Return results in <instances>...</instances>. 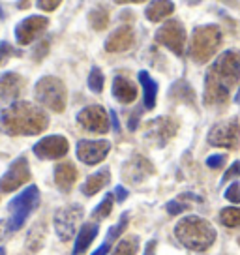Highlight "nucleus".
<instances>
[{"label": "nucleus", "mask_w": 240, "mask_h": 255, "mask_svg": "<svg viewBox=\"0 0 240 255\" xmlns=\"http://www.w3.org/2000/svg\"><path fill=\"white\" fill-rule=\"evenodd\" d=\"M240 81V51H224L212 62L205 75L203 102L208 107L225 105L231 98L233 87Z\"/></svg>", "instance_id": "obj_1"}, {"label": "nucleus", "mask_w": 240, "mask_h": 255, "mask_svg": "<svg viewBox=\"0 0 240 255\" xmlns=\"http://www.w3.org/2000/svg\"><path fill=\"white\" fill-rule=\"evenodd\" d=\"M47 126V113L30 102H13L0 113V129L6 135H38Z\"/></svg>", "instance_id": "obj_2"}, {"label": "nucleus", "mask_w": 240, "mask_h": 255, "mask_svg": "<svg viewBox=\"0 0 240 255\" xmlns=\"http://www.w3.org/2000/svg\"><path fill=\"white\" fill-rule=\"evenodd\" d=\"M175 237L192 252H205L214 244L216 229L199 216H186L175 225Z\"/></svg>", "instance_id": "obj_3"}, {"label": "nucleus", "mask_w": 240, "mask_h": 255, "mask_svg": "<svg viewBox=\"0 0 240 255\" xmlns=\"http://www.w3.org/2000/svg\"><path fill=\"white\" fill-rule=\"evenodd\" d=\"M222 45V30L218 24H201L195 26L190 41L188 55L193 62L205 64L216 55L218 47Z\"/></svg>", "instance_id": "obj_4"}, {"label": "nucleus", "mask_w": 240, "mask_h": 255, "mask_svg": "<svg viewBox=\"0 0 240 255\" xmlns=\"http://www.w3.org/2000/svg\"><path fill=\"white\" fill-rule=\"evenodd\" d=\"M40 205V190H38V186H28V188H24L19 195H15L13 199L8 203V212H9V218H8V231L9 233H15L19 231L21 227H23V223L30 218L34 210L38 208Z\"/></svg>", "instance_id": "obj_5"}, {"label": "nucleus", "mask_w": 240, "mask_h": 255, "mask_svg": "<svg viewBox=\"0 0 240 255\" xmlns=\"http://www.w3.org/2000/svg\"><path fill=\"white\" fill-rule=\"evenodd\" d=\"M34 96L38 104L51 109L53 113H62L66 109L68 92H66L64 83L58 77H53V75L41 77L34 87Z\"/></svg>", "instance_id": "obj_6"}, {"label": "nucleus", "mask_w": 240, "mask_h": 255, "mask_svg": "<svg viewBox=\"0 0 240 255\" xmlns=\"http://www.w3.org/2000/svg\"><path fill=\"white\" fill-rule=\"evenodd\" d=\"M156 43H160L169 51H173L176 56H182L186 51V28L184 24L178 19H167L161 24L156 36H154Z\"/></svg>", "instance_id": "obj_7"}, {"label": "nucleus", "mask_w": 240, "mask_h": 255, "mask_svg": "<svg viewBox=\"0 0 240 255\" xmlns=\"http://www.w3.org/2000/svg\"><path fill=\"white\" fill-rule=\"evenodd\" d=\"M208 144L212 146H222V148H229L235 150L240 144V126L237 119H229L224 122H218L210 128L207 137Z\"/></svg>", "instance_id": "obj_8"}, {"label": "nucleus", "mask_w": 240, "mask_h": 255, "mask_svg": "<svg viewBox=\"0 0 240 255\" xmlns=\"http://www.w3.org/2000/svg\"><path fill=\"white\" fill-rule=\"evenodd\" d=\"M83 216H85V210H83V207L77 205V203L58 208L55 214V220H53V222H55V233L58 235V239L68 240V239H72V237H75Z\"/></svg>", "instance_id": "obj_9"}, {"label": "nucleus", "mask_w": 240, "mask_h": 255, "mask_svg": "<svg viewBox=\"0 0 240 255\" xmlns=\"http://www.w3.org/2000/svg\"><path fill=\"white\" fill-rule=\"evenodd\" d=\"M28 180H30L28 159L26 156H19L9 163L6 173L0 176V193H11V191L19 190Z\"/></svg>", "instance_id": "obj_10"}, {"label": "nucleus", "mask_w": 240, "mask_h": 255, "mask_svg": "<svg viewBox=\"0 0 240 255\" xmlns=\"http://www.w3.org/2000/svg\"><path fill=\"white\" fill-rule=\"evenodd\" d=\"M77 122L88 133H107L109 131V115L102 105H88L77 113Z\"/></svg>", "instance_id": "obj_11"}, {"label": "nucleus", "mask_w": 240, "mask_h": 255, "mask_svg": "<svg viewBox=\"0 0 240 255\" xmlns=\"http://www.w3.org/2000/svg\"><path fill=\"white\" fill-rule=\"evenodd\" d=\"M49 26V19L43 15H30L19 21L15 26V41L19 45H30Z\"/></svg>", "instance_id": "obj_12"}, {"label": "nucleus", "mask_w": 240, "mask_h": 255, "mask_svg": "<svg viewBox=\"0 0 240 255\" xmlns=\"http://www.w3.org/2000/svg\"><path fill=\"white\" fill-rule=\"evenodd\" d=\"M109 152H111V143L105 139H98V141L81 139L77 143V158L87 165H98L100 161L107 158Z\"/></svg>", "instance_id": "obj_13"}, {"label": "nucleus", "mask_w": 240, "mask_h": 255, "mask_svg": "<svg viewBox=\"0 0 240 255\" xmlns=\"http://www.w3.org/2000/svg\"><path fill=\"white\" fill-rule=\"evenodd\" d=\"M34 154L40 159H60L70 150V143L64 135H47L34 144Z\"/></svg>", "instance_id": "obj_14"}, {"label": "nucleus", "mask_w": 240, "mask_h": 255, "mask_svg": "<svg viewBox=\"0 0 240 255\" xmlns=\"http://www.w3.org/2000/svg\"><path fill=\"white\" fill-rule=\"evenodd\" d=\"M176 131L175 120L167 119V117H160V119H154L146 124V139L152 141L156 146H165V144L173 139Z\"/></svg>", "instance_id": "obj_15"}, {"label": "nucleus", "mask_w": 240, "mask_h": 255, "mask_svg": "<svg viewBox=\"0 0 240 255\" xmlns=\"http://www.w3.org/2000/svg\"><path fill=\"white\" fill-rule=\"evenodd\" d=\"M135 43V32L129 24H122L117 30H113L105 40V51L107 53H124L133 47Z\"/></svg>", "instance_id": "obj_16"}, {"label": "nucleus", "mask_w": 240, "mask_h": 255, "mask_svg": "<svg viewBox=\"0 0 240 255\" xmlns=\"http://www.w3.org/2000/svg\"><path fill=\"white\" fill-rule=\"evenodd\" d=\"M24 87L23 77L15 72H6L0 75V102L8 104V102H15L21 90Z\"/></svg>", "instance_id": "obj_17"}, {"label": "nucleus", "mask_w": 240, "mask_h": 255, "mask_svg": "<svg viewBox=\"0 0 240 255\" xmlns=\"http://www.w3.org/2000/svg\"><path fill=\"white\" fill-rule=\"evenodd\" d=\"M152 173H154V169H152V165H150V161L141 158V156H133V158L124 165V171H122L124 178L131 180L133 184H139L148 175H152Z\"/></svg>", "instance_id": "obj_18"}, {"label": "nucleus", "mask_w": 240, "mask_h": 255, "mask_svg": "<svg viewBox=\"0 0 240 255\" xmlns=\"http://www.w3.org/2000/svg\"><path fill=\"white\" fill-rule=\"evenodd\" d=\"M111 92H113V98L124 105L133 104L137 98V87L128 79V77H124V75H117V77L113 79Z\"/></svg>", "instance_id": "obj_19"}, {"label": "nucleus", "mask_w": 240, "mask_h": 255, "mask_svg": "<svg viewBox=\"0 0 240 255\" xmlns=\"http://www.w3.org/2000/svg\"><path fill=\"white\" fill-rule=\"evenodd\" d=\"M98 233H100V225H98V223H94V222L83 223L79 233H77V237H75V244H73L72 255L85 254L88 250V246H90V244L94 242V239L98 237Z\"/></svg>", "instance_id": "obj_20"}, {"label": "nucleus", "mask_w": 240, "mask_h": 255, "mask_svg": "<svg viewBox=\"0 0 240 255\" xmlns=\"http://www.w3.org/2000/svg\"><path fill=\"white\" fill-rule=\"evenodd\" d=\"M77 180V169L72 161L58 163L55 167V184L60 191H70Z\"/></svg>", "instance_id": "obj_21"}, {"label": "nucleus", "mask_w": 240, "mask_h": 255, "mask_svg": "<svg viewBox=\"0 0 240 255\" xmlns=\"http://www.w3.org/2000/svg\"><path fill=\"white\" fill-rule=\"evenodd\" d=\"M109 180H111V171L107 167L100 169V171H96V173H92V175L88 176L87 180L83 182V186H81V191L87 195V197H92L94 193H98V191H102L109 184Z\"/></svg>", "instance_id": "obj_22"}, {"label": "nucleus", "mask_w": 240, "mask_h": 255, "mask_svg": "<svg viewBox=\"0 0 240 255\" xmlns=\"http://www.w3.org/2000/svg\"><path fill=\"white\" fill-rule=\"evenodd\" d=\"M175 11V4L171 0H152L146 8H144V17L150 23H158L163 21L165 17H169Z\"/></svg>", "instance_id": "obj_23"}, {"label": "nucleus", "mask_w": 240, "mask_h": 255, "mask_svg": "<svg viewBox=\"0 0 240 255\" xmlns=\"http://www.w3.org/2000/svg\"><path fill=\"white\" fill-rule=\"evenodd\" d=\"M139 83H141V87H143V107L144 109H154V105H156V98H158V83L150 77V73L141 70L139 72Z\"/></svg>", "instance_id": "obj_24"}, {"label": "nucleus", "mask_w": 240, "mask_h": 255, "mask_svg": "<svg viewBox=\"0 0 240 255\" xmlns=\"http://www.w3.org/2000/svg\"><path fill=\"white\" fill-rule=\"evenodd\" d=\"M109 21H111V13H109V6L105 4H98L88 11V23L94 30H105L109 26Z\"/></svg>", "instance_id": "obj_25"}, {"label": "nucleus", "mask_w": 240, "mask_h": 255, "mask_svg": "<svg viewBox=\"0 0 240 255\" xmlns=\"http://www.w3.org/2000/svg\"><path fill=\"white\" fill-rule=\"evenodd\" d=\"M139 250V239L137 237H126L115 246L111 255H135Z\"/></svg>", "instance_id": "obj_26"}, {"label": "nucleus", "mask_w": 240, "mask_h": 255, "mask_svg": "<svg viewBox=\"0 0 240 255\" xmlns=\"http://www.w3.org/2000/svg\"><path fill=\"white\" fill-rule=\"evenodd\" d=\"M220 222L224 223L225 227H240V208L237 207H227L222 208L220 212Z\"/></svg>", "instance_id": "obj_27"}, {"label": "nucleus", "mask_w": 240, "mask_h": 255, "mask_svg": "<svg viewBox=\"0 0 240 255\" xmlns=\"http://www.w3.org/2000/svg\"><path fill=\"white\" fill-rule=\"evenodd\" d=\"M113 203H115V195L107 193L104 197V201L92 210V218L94 220H105V218H109V214L113 212Z\"/></svg>", "instance_id": "obj_28"}, {"label": "nucleus", "mask_w": 240, "mask_h": 255, "mask_svg": "<svg viewBox=\"0 0 240 255\" xmlns=\"http://www.w3.org/2000/svg\"><path fill=\"white\" fill-rule=\"evenodd\" d=\"M104 85H105L104 72H102L98 66H94V68L90 70V75H88V88H90L92 92L100 94V92L104 90Z\"/></svg>", "instance_id": "obj_29"}, {"label": "nucleus", "mask_w": 240, "mask_h": 255, "mask_svg": "<svg viewBox=\"0 0 240 255\" xmlns=\"http://www.w3.org/2000/svg\"><path fill=\"white\" fill-rule=\"evenodd\" d=\"M128 220H129V214L128 212H124V214L120 216L119 223L113 225L111 229L107 231V240H117L119 237H122L124 231H126V227H128Z\"/></svg>", "instance_id": "obj_30"}, {"label": "nucleus", "mask_w": 240, "mask_h": 255, "mask_svg": "<svg viewBox=\"0 0 240 255\" xmlns=\"http://www.w3.org/2000/svg\"><path fill=\"white\" fill-rule=\"evenodd\" d=\"M178 83H180V88H182V92H178L176 88L171 87V98H182V102H188V98H190V100L193 102V98H195V96H193L192 87H190V85H186L184 81H178Z\"/></svg>", "instance_id": "obj_31"}, {"label": "nucleus", "mask_w": 240, "mask_h": 255, "mask_svg": "<svg viewBox=\"0 0 240 255\" xmlns=\"http://www.w3.org/2000/svg\"><path fill=\"white\" fill-rule=\"evenodd\" d=\"M225 199L233 203V205H239L240 203V182L233 180V184H229V188L225 190Z\"/></svg>", "instance_id": "obj_32"}, {"label": "nucleus", "mask_w": 240, "mask_h": 255, "mask_svg": "<svg viewBox=\"0 0 240 255\" xmlns=\"http://www.w3.org/2000/svg\"><path fill=\"white\" fill-rule=\"evenodd\" d=\"M17 55H21V53L11 47L8 41H0V66L6 62L9 56H17Z\"/></svg>", "instance_id": "obj_33"}, {"label": "nucleus", "mask_w": 240, "mask_h": 255, "mask_svg": "<svg viewBox=\"0 0 240 255\" xmlns=\"http://www.w3.org/2000/svg\"><path fill=\"white\" fill-rule=\"evenodd\" d=\"M225 161H227V156H225V154H214V156H208L207 158V167H210V169L224 167Z\"/></svg>", "instance_id": "obj_34"}, {"label": "nucleus", "mask_w": 240, "mask_h": 255, "mask_svg": "<svg viewBox=\"0 0 240 255\" xmlns=\"http://www.w3.org/2000/svg\"><path fill=\"white\" fill-rule=\"evenodd\" d=\"M237 176H240V161H235L231 167L225 171V175L222 176V184L229 182V180H233V178H237Z\"/></svg>", "instance_id": "obj_35"}, {"label": "nucleus", "mask_w": 240, "mask_h": 255, "mask_svg": "<svg viewBox=\"0 0 240 255\" xmlns=\"http://www.w3.org/2000/svg\"><path fill=\"white\" fill-rule=\"evenodd\" d=\"M60 2L62 0H36V4H38V8L41 11H55L60 6Z\"/></svg>", "instance_id": "obj_36"}, {"label": "nucleus", "mask_w": 240, "mask_h": 255, "mask_svg": "<svg viewBox=\"0 0 240 255\" xmlns=\"http://www.w3.org/2000/svg\"><path fill=\"white\" fill-rule=\"evenodd\" d=\"M188 210V205L184 203H178V201H169L167 203V212L169 214H180V212H186Z\"/></svg>", "instance_id": "obj_37"}, {"label": "nucleus", "mask_w": 240, "mask_h": 255, "mask_svg": "<svg viewBox=\"0 0 240 255\" xmlns=\"http://www.w3.org/2000/svg\"><path fill=\"white\" fill-rule=\"evenodd\" d=\"M47 51H49V40H43L40 45L36 47V51H34V60H41L43 56L47 55Z\"/></svg>", "instance_id": "obj_38"}, {"label": "nucleus", "mask_w": 240, "mask_h": 255, "mask_svg": "<svg viewBox=\"0 0 240 255\" xmlns=\"http://www.w3.org/2000/svg\"><path fill=\"white\" fill-rule=\"evenodd\" d=\"M113 195H115V199L119 201V203H124L126 197H128V190H126L124 186H117L115 191H113Z\"/></svg>", "instance_id": "obj_39"}, {"label": "nucleus", "mask_w": 240, "mask_h": 255, "mask_svg": "<svg viewBox=\"0 0 240 255\" xmlns=\"http://www.w3.org/2000/svg\"><path fill=\"white\" fill-rule=\"evenodd\" d=\"M141 111H143V105H141V107H139V109L131 115V119H129L128 128L131 129V131H135V129H137V124H139V115H141Z\"/></svg>", "instance_id": "obj_40"}, {"label": "nucleus", "mask_w": 240, "mask_h": 255, "mask_svg": "<svg viewBox=\"0 0 240 255\" xmlns=\"http://www.w3.org/2000/svg\"><path fill=\"white\" fill-rule=\"evenodd\" d=\"M109 250H111V246H109V242H104V244H102V246L98 248V250H96V252H94L92 255H107V252H109Z\"/></svg>", "instance_id": "obj_41"}, {"label": "nucleus", "mask_w": 240, "mask_h": 255, "mask_svg": "<svg viewBox=\"0 0 240 255\" xmlns=\"http://www.w3.org/2000/svg\"><path fill=\"white\" fill-rule=\"evenodd\" d=\"M109 117H111V122H113V129H115V131H120L119 119H117V113H115V111H111V113H109Z\"/></svg>", "instance_id": "obj_42"}, {"label": "nucleus", "mask_w": 240, "mask_h": 255, "mask_svg": "<svg viewBox=\"0 0 240 255\" xmlns=\"http://www.w3.org/2000/svg\"><path fill=\"white\" fill-rule=\"evenodd\" d=\"M154 248H156V240H150L146 244V250H144V255H154Z\"/></svg>", "instance_id": "obj_43"}, {"label": "nucleus", "mask_w": 240, "mask_h": 255, "mask_svg": "<svg viewBox=\"0 0 240 255\" xmlns=\"http://www.w3.org/2000/svg\"><path fill=\"white\" fill-rule=\"evenodd\" d=\"M115 4H141V2H146V0H113Z\"/></svg>", "instance_id": "obj_44"}, {"label": "nucleus", "mask_w": 240, "mask_h": 255, "mask_svg": "<svg viewBox=\"0 0 240 255\" xmlns=\"http://www.w3.org/2000/svg\"><path fill=\"white\" fill-rule=\"evenodd\" d=\"M28 6H30V0H19L17 2V8L19 9H26Z\"/></svg>", "instance_id": "obj_45"}, {"label": "nucleus", "mask_w": 240, "mask_h": 255, "mask_svg": "<svg viewBox=\"0 0 240 255\" xmlns=\"http://www.w3.org/2000/svg\"><path fill=\"white\" fill-rule=\"evenodd\" d=\"M8 231V225L0 220V240H2V237H4V233Z\"/></svg>", "instance_id": "obj_46"}, {"label": "nucleus", "mask_w": 240, "mask_h": 255, "mask_svg": "<svg viewBox=\"0 0 240 255\" xmlns=\"http://www.w3.org/2000/svg\"><path fill=\"white\" fill-rule=\"evenodd\" d=\"M233 102H235V104H239V105H240V90H239V92H237V94H235V98H233Z\"/></svg>", "instance_id": "obj_47"}, {"label": "nucleus", "mask_w": 240, "mask_h": 255, "mask_svg": "<svg viewBox=\"0 0 240 255\" xmlns=\"http://www.w3.org/2000/svg\"><path fill=\"white\" fill-rule=\"evenodd\" d=\"M0 255H6V248L0 246Z\"/></svg>", "instance_id": "obj_48"}, {"label": "nucleus", "mask_w": 240, "mask_h": 255, "mask_svg": "<svg viewBox=\"0 0 240 255\" xmlns=\"http://www.w3.org/2000/svg\"><path fill=\"white\" fill-rule=\"evenodd\" d=\"M197 2H201V0H190V4H197Z\"/></svg>", "instance_id": "obj_49"}, {"label": "nucleus", "mask_w": 240, "mask_h": 255, "mask_svg": "<svg viewBox=\"0 0 240 255\" xmlns=\"http://www.w3.org/2000/svg\"><path fill=\"white\" fill-rule=\"evenodd\" d=\"M2 15H4V13H2V9H0V17H2Z\"/></svg>", "instance_id": "obj_50"}]
</instances>
